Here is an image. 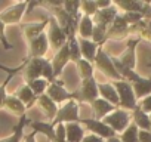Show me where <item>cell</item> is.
I'll return each mask as SVG.
<instances>
[{
	"label": "cell",
	"mask_w": 151,
	"mask_h": 142,
	"mask_svg": "<svg viewBox=\"0 0 151 142\" xmlns=\"http://www.w3.org/2000/svg\"><path fill=\"white\" fill-rule=\"evenodd\" d=\"M24 79L27 83L36 79H45L49 83H52L55 77H53V70H52L50 61L45 58H31L24 68Z\"/></svg>",
	"instance_id": "cell-1"
},
{
	"label": "cell",
	"mask_w": 151,
	"mask_h": 142,
	"mask_svg": "<svg viewBox=\"0 0 151 142\" xmlns=\"http://www.w3.org/2000/svg\"><path fill=\"white\" fill-rule=\"evenodd\" d=\"M113 85L119 95V107L132 113L138 107V99L135 96L132 85L127 80H117V82H113Z\"/></svg>",
	"instance_id": "cell-2"
},
{
	"label": "cell",
	"mask_w": 151,
	"mask_h": 142,
	"mask_svg": "<svg viewBox=\"0 0 151 142\" xmlns=\"http://www.w3.org/2000/svg\"><path fill=\"white\" fill-rule=\"evenodd\" d=\"M95 67L101 71L104 76H107L108 79H111L113 82H117V80H123L120 73L117 71L116 65H114V59L99 46L98 52H96V56H95V61H93Z\"/></svg>",
	"instance_id": "cell-3"
},
{
	"label": "cell",
	"mask_w": 151,
	"mask_h": 142,
	"mask_svg": "<svg viewBox=\"0 0 151 142\" xmlns=\"http://www.w3.org/2000/svg\"><path fill=\"white\" fill-rule=\"evenodd\" d=\"M79 121H80V118H79V104L76 99H70L65 104H62V107L58 108V113L50 123H52V126H56V124L79 123Z\"/></svg>",
	"instance_id": "cell-4"
},
{
	"label": "cell",
	"mask_w": 151,
	"mask_h": 142,
	"mask_svg": "<svg viewBox=\"0 0 151 142\" xmlns=\"http://www.w3.org/2000/svg\"><path fill=\"white\" fill-rule=\"evenodd\" d=\"M102 121L107 126H110L116 132V135H120L132 123V113L127 110H123V108H116L113 113H110L107 117H104Z\"/></svg>",
	"instance_id": "cell-5"
},
{
	"label": "cell",
	"mask_w": 151,
	"mask_h": 142,
	"mask_svg": "<svg viewBox=\"0 0 151 142\" xmlns=\"http://www.w3.org/2000/svg\"><path fill=\"white\" fill-rule=\"evenodd\" d=\"M98 98H99V90H98V82L95 80V77L82 80L80 89L77 92H74V99H79L80 102H86L89 105Z\"/></svg>",
	"instance_id": "cell-6"
},
{
	"label": "cell",
	"mask_w": 151,
	"mask_h": 142,
	"mask_svg": "<svg viewBox=\"0 0 151 142\" xmlns=\"http://www.w3.org/2000/svg\"><path fill=\"white\" fill-rule=\"evenodd\" d=\"M47 22H49V31H47V40H49V46L59 50L64 44H67V40H68V36L67 33L62 30V27L58 24L56 18L50 16L47 18Z\"/></svg>",
	"instance_id": "cell-7"
},
{
	"label": "cell",
	"mask_w": 151,
	"mask_h": 142,
	"mask_svg": "<svg viewBox=\"0 0 151 142\" xmlns=\"http://www.w3.org/2000/svg\"><path fill=\"white\" fill-rule=\"evenodd\" d=\"M80 123L91 132V133H93V135H96V136H99V138H102V139H110V138H114V136H117L116 135V132L110 127V126H107L102 120H98V118H80Z\"/></svg>",
	"instance_id": "cell-8"
},
{
	"label": "cell",
	"mask_w": 151,
	"mask_h": 142,
	"mask_svg": "<svg viewBox=\"0 0 151 142\" xmlns=\"http://www.w3.org/2000/svg\"><path fill=\"white\" fill-rule=\"evenodd\" d=\"M46 95L58 105V104H65L67 101L70 99H74V92H68L65 87H64V83L61 80H53L49 86H47V90H46Z\"/></svg>",
	"instance_id": "cell-9"
},
{
	"label": "cell",
	"mask_w": 151,
	"mask_h": 142,
	"mask_svg": "<svg viewBox=\"0 0 151 142\" xmlns=\"http://www.w3.org/2000/svg\"><path fill=\"white\" fill-rule=\"evenodd\" d=\"M127 36H130V25L124 19L123 14H119L116 16L114 22L108 27L107 34H105V40L107 39H124Z\"/></svg>",
	"instance_id": "cell-10"
},
{
	"label": "cell",
	"mask_w": 151,
	"mask_h": 142,
	"mask_svg": "<svg viewBox=\"0 0 151 142\" xmlns=\"http://www.w3.org/2000/svg\"><path fill=\"white\" fill-rule=\"evenodd\" d=\"M139 40H141L139 37H135V39H129L127 40V44H126L124 52L117 59V62L122 67H126L129 70H135V67H136V46H138Z\"/></svg>",
	"instance_id": "cell-11"
},
{
	"label": "cell",
	"mask_w": 151,
	"mask_h": 142,
	"mask_svg": "<svg viewBox=\"0 0 151 142\" xmlns=\"http://www.w3.org/2000/svg\"><path fill=\"white\" fill-rule=\"evenodd\" d=\"M27 6H28L27 2L15 3V5L9 6L8 9H5L2 14H0V19H2L5 24H18L22 19L24 14H27Z\"/></svg>",
	"instance_id": "cell-12"
},
{
	"label": "cell",
	"mask_w": 151,
	"mask_h": 142,
	"mask_svg": "<svg viewBox=\"0 0 151 142\" xmlns=\"http://www.w3.org/2000/svg\"><path fill=\"white\" fill-rule=\"evenodd\" d=\"M117 15H119V9H117L116 5H113V6H110V8H107V9H99V11L92 16V19H93V24H95V25L108 30V27L114 22V19H116Z\"/></svg>",
	"instance_id": "cell-13"
},
{
	"label": "cell",
	"mask_w": 151,
	"mask_h": 142,
	"mask_svg": "<svg viewBox=\"0 0 151 142\" xmlns=\"http://www.w3.org/2000/svg\"><path fill=\"white\" fill-rule=\"evenodd\" d=\"M70 50H68V44H64L59 50H56L53 59L50 61L52 64V70H53V77L56 79L61 73H62V70L64 67L70 62Z\"/></svg>",
	"instance_id": "cell-14"
},
{
	"label": "cell",
	"mask_w": 151,
	"mask_h": 142,
	"mask_svg": "<svg viewBox=\"0 0 151 142\" xmlns=\"http://www.w3.org/2000/svg\"><path fill=\"white\" fill-rule=\"evenodd\" d=\"M47 49H49L47 34L43 33L30 42V58H45Z\"/></svg>",
	"instance_id": "cell-15"
},
{
	"label": "cell",
	"mask_w": 151,
	"mask_h": 142,
	"mask_svg": "<svg viewBox=\"0 0 151 142\" xmlns=\"http://www.w3.org/2000/svg\"><path fill=\"white\" fill-rule=\"evenodd\" d=\"M132 89L135 92V96L138 101H141L142 98L151 95V79L148 77H141L139 74L130 82Z\"/></svg>",
	"instance_id": "cell-16"
},
{
	"label": "cell",
	"mask_w": 151,
	"mask_h": 142,
	"mask_svg": "<svg viewBox=\"0 0 151 142\" xmlns=\"http://www.w3.org/2000/svg\"><path fill=\"white\" fill-rule=\"evenodd\" d=\"M92 111H93V118H98V120H102L104 117H107L110 113H113L117 107H114L113 104H110L108 101L102 99V98H98L95 99L92 104Z\"/></svg>",
	"instance_id": "cell-17"
},
{
	"label": "cell",
	"mask_w": 151,
	"mask_h": 142,
	"mask_svg": "<svg viewBox=\"0 0 151 142\" xmlns=\"http://www.w3.org/2000/svg\"><path fill=\"white\" fill-rule=\"evenodd\" d=\"M28 126L31 127V130L45 135L50 142H55V126H52V123H46V121H40V120H28Z\"/></svg>",
	"instance_id": "cell-18"
},
{
	"label": "cell",
	"mask_w": 151,
	"mask_h": 142,
	"mask_svg": "<svg viewBox=\"0 0 151 142\" xmlns=\"http://www.w3.org/2000/svg\"><path fill=\"white\" fill-rule=\"evenodd\" d=\"M79 46H80L82 58L93 64L95 56H96V52L99 49V44H96L95 42H92L89 39H79Z\"/></svg>",
	"instance_id": "cell-19"
},
{
	"label": "cell",
	"mask_w": 151,
	"mask_h": 142,
	"mask_svg": "<svg viewBox=\"0 0 151 142\" xmlns=\"http://www.w3.org/2000/svg\"><path fill=\"white\" fill-rule=\"evenodd\" d=\"M37 105L40 107V110L45 113V115L52 121L53 118H55V115H56V113H58V105L46 95V93H43V95H40V96H37Z\"/></svg>",
	"instance_id": "cell-20"
},
{
	"label": "cell",
	"mask_w": 151,
	"mask_h": 142,
	"mask_svg": "<svg viewBox=\"0 0 151 142\" xmlns=\"http://www.w3.org/2000/svg\"><path fill=\"white\" fill-rule=\"evenodd\" d=\"M65 138L67 142H82L85 138V129L83 124L79 123H67L65 124Z\"/></svg>",
	"instance_id": "cell-21"
},
{
	"label": "cell",
	"mask_w": 151,
	"mask_h": 142,
	"mask_svg": "<svg viewBox=\"0 0 151 142\" xmlns=\"http://www.w3.org/2000/svg\"><path fill=\"white\" fill-rule=\"evenodd\" d=\"M93 19L92 16L88 15H82L79 22H77V33H79V39H89L92 40V34H93Z\"/></svg>",
	"instance_id": "cell-22"
},
{
	"label": "cell",
	"mask_w": 151,
	"mask_h": 142,
	"mask_svg": "<svg viewBox=\"0 0 151 142\" xmlns=\"http://www.w3.org/2000/svg\"><path fill=\"white\" fill-rule=\"evenodd\" d=\"M98 90H99V98L108 101L114 107H119V95L113 83H98Z\"/></svg>",
	"instance_id": "cell-23"
},
{
	"label": "cell",
	"mask_w": 151,
	"mask_h": 142,
	"mask_svg": "<svg viewBox=\"0 0 151 142\" xmlns=\"http://www.w3.org/2000/svg\"><path fill=\"white\" fill-rule=\"evenodd\" d=\"M47 25H49L47 19H45V21H42V22H30V24L22 25V31H24V34H25L27 40H28V42H31L33 39L39 37L40 34H43Z\"/></svg>",
	"instance_id": "cell-24"
},
{
	"label": "cell",
	"mask_w": 151,
	"mask_h": 142,
	"mask_svg": "<svg viewBox=\"0 0 151 142\" xmlns=\"http://www.w3.org/2000/svg\"><path fill=\"white\" fill-rule=\"evenodd\" d=\"M132 123H135L139 130H148V132H151L150 114L144 113V111L139 108V105L132 111Z\"/></svg>",
	"instance_id": "cell-25"
},
{
	"label": "cell",
	"mask_w": 151,
	"mask_h": 142,
	"mask_svg": "<svg viewBox=\"0 0 151 142\" xmlns=\"http://www.w3.org/2000/svg\"><path fill=\"white\" fill-rule=\"evenodd\" d=\"M3 108H6L9 113H12V114H15V115H25V113H27V107L15 96V95H8L6 96V99H5V107Z\"/></svg>",
	"instance_id": "cell-26"
},
{
	"label": "cell",
	"mask_w": 151,
	"mask_h": 142,
	"mask_svg": "<svg viewBox=\"0 0 151 142\" xmlns=\"http://www.w3.org/2000/svg\"><path fill=\"white\" fill-rule=\"evenodd\" d=\"M147 2L144 0H119L117 2V9H122L123 12H138L142 14Z\"/></svg>",
	"instance_id": "cell-27"
},
{
	"label": "cell",
	"mask_w": 151,
	"mask_h": 142,
	"mask_svg": "<svg viewBox=\"0 0 151 142\" xmlns=\"http://www.w3.org/2000/svg\"><path fill=\"white\" fill-rule=\"evenodd\" d=\"M25 124H28V118L25 115H22L19 118V123L14 127V133L8 138H3V139H0V142H22L24 139V127Z\"/></svg>",
	"instance_id": "cell-28"
},
{
	"label": "cell",
	"mask_w": 151,
	"mask_h": 142,
	"mask_svg": "<svg viewBox=\"0 0 151 142\" xmlns=\"http://www.w3.org/2000/svg\"><path fill=\"white\" fill-rule=\"evenodd\" d=\"M15 96L27 107V108H30L36 101H37V96L33 93V90L30 89V86L28 85H24V86H21L18 90H17V93H15Z\"/></svg>",
	"instance_id": "cell-29"
},
{
	"label": "cell",
	"mask_w": 151,
	"mask_h": 142,
	"mask_svg": "<svg viewBox=\"0 0 151 142\" xmlns=\"http://www.w3.org/2000/svg\"><path fill=\"white\" fill-rule=\"evenodd\" d=\"M119 139L122 142H139V129L136 127L135 123H130L120 135Z\"/></svg>",
	"instance_id": "cell-30"
},
{
	"label": "cell",
	"mask_w": 151,
	"mask_h": 142,
	"mask_svg": "<svg viewBox=\"0 0 151 142\" xmlns=\"http://www.w3.org/2000/svg\"><path fill=\"white\" fill-rule=\"evenodd\" d=\"M67 44H68V50H70V59L73 62H77L79 59H82V53H80V46H79V39L77 37H76L74 34H70L68 40H67Z\"/></svg>",
	"instance_id": "cell-31"
},
{
	"label": "cell",
	"mask_w": 151,
	"mask_h": 142,
	"mask_svg": "<svg viewBox=\"0 0 151 142\" xmlns=\"http://www.w3.org/2000/svg\"><path fill=\"white\" fill-rule=\"evenodd\" d=\"M76 64H77L79 76H80L82 80H86V79L93 77V65H92V62H89V61H86V59L82 58V59H79Z\"/></svg>",
	"instance_id": "cell-32"
},
{
	"label": "cell",
	"mask_w": 151,
	"mask_h": 142,
	"mask_svg": "<svg viewBox=\"0 0 151 142\" xmlns=\"http://www.w3.org/2000/svg\"><path fill=\"white\" fill-rule=\"evenodd\" d=\"M27 85L30 86V89L33 90V93H34L36 96H40V95L46 93L47 86H49L50 83H49L47 80H45V79H36V80H33V82H28Z\"/></svg>",
	"instance_id": "cell-33"
},
{
	"label": "cell",
	"mask_w": 151,
	"mask_h": 142,
	"mask_svg": "<svg viewBox=\"0 0 151 142\" xmlns=\"http://www.w3.org/2000/svg\"><path fill=\"white\" fill-rule=\"evenodd\" d=\"M62 9L73 18L79 16V11H80V0H64Z\"/></svg>",
	"instance_id": "cell-34"
},
{
	"label": "cell",
	"mask_w": 151,
	"mask_h": 142,
	"mask_svg": "<svg viewBox=\"0 0 151 142\" xmlns=\"http://www.w3.org/2000/svg\"><path fill=\"white\" fill-rule=\"evenodd\" d=\"M80 9L83 11V15L93 16L99 9L96 6V0H80Z\"/></svg>",
	"instance_id": "cell-35"
},
{
	"label": "cell",
	"mask_w": 151,
	"mask_h": 142,
	"mask_svg": "<svg viewBox=\"0 0 151 142\" xmlns=\"http://www.w3.org/2000/svg\"><path fill=\"white\" fill-rule=\"evenodd\" d=\"M22 68H24V65H21V67H18V68H15V70H11V71H9V77H8L2 85H0V108L5 107V99H6V96H8V93H6V86H8L11 77L15 76V73H17L18 70H22Z\"/></svg>",
	"instance_id": "cell-36"
},
{
	"label": "cell",
	"mask_w": 151,
	"mask_h": 142,
	"mask_svg": "<svg viewBox=\"0 0 151 142\" xmlns=\"http://www.w3.org/2000/svg\"><path fill=\"white\" fill-rule=\"evenodd\" d=\"M105 34H107V30L105 28L95 25L93 27V34H92V42H95L96 44H101L105 40Z\"/></svg>",
	"instance_id": "cell-37"
},
{
	"label": "cell",
	"mask_w": 151,
	"mask_h": 142,
	"mask_svg": "<svg viewBox=\"0 0 151 142\" xmlns=\"http://www.w3.org/2000/svg\"><path fill=\"white\" fill-rule=\"evenodd\" d=\"M5 27H6V24H5L2 19H0V43H2V46H3V49H5V50H9L12 46H11V43L8 42V39H6Z\"/></svg>",
	"instance_id": "cell-38"
},
{
	"label": "cell",
	"mask_w": 151,
	"mask_h": 142,
	"mask_svg": "<svg viewBox=\"0 0 151 142\" xmlns=\"http://www.w3.org/2000/svg\"><path fill=\"white\" fill-rule=\"evenodd\" d=\"M138 105H139V108H141L144 113L151 114V95H148V96L142 98V99L138 102Z\"/></svg>",
	"instance_id": "cell-39"
},
{
	"label": "cell",
	"mask_w": 151,
	"mask_h": 142,
	"mask_svg": "<svg viewBox=\"0 0 151 142\" xmlns=\"http://www.w3.org/2000/svg\"><path fill=\"white\" fill-rule=\"evenodd\" d=\"M39 5H43V6H50L53 9L56 8H61L64 5V0H39L37 2V6Z\"/></svg>",
	"instance_id": "cell-40"
},
{
	"label": "cell",
	"mask_w": 151,
	"mask_h": 142,
	"mask_svg": "<svg viewBox=\"0 0 151 142\" xmlns=\"http://www.w3.org/2000/svg\"><path fill=\"white\" fill-rule=\"evenodd\" d=\"M82 142H105V139H102V138H99L93 133H89V135H85Z\"/></svg>",
	"instance_id": "cell-41"
},
{
	"label": "cell",
	"mask_w": 151,
	"mask_h": 142,
	"mask_svg": "<svg viewBox=\"0 0 151 142\" xmlns=\"http://www.w3.org/2000/svg\"><path fill=\"white\" fill-rule=\"evenodd\" d=\"M139 142H151V132L139 130Z\"/></svg>",
	"instance_id": "cell-42"
},
{
	"label": "cell",
	"mask_w": 151,
	"mask_h": 142,
	"mask_svg": "<svg viewBox=\"0 0 151 142\" xmlns=\"http://www.w3.org/2000/svg\"><path fill=\"white\" fill-rule=\"evenodd\" d=\"M96 6L98 9H107L113 6V0H96Z\"/></svg>",
	"instance_id": "cell-43"
},
{
	"label": "cell",
	"mask_w": 151,
	"mask_h": 142,
	"mask_svg": "<svg viewBox=\"0 0 151 142\" xmlns=\"http://www.w3.org/2000/svg\"><path fill=\"white\" fill-rule=\"evenodd\" d=\"M36 136H37V132L31 130L30 133L24 135V142H37V141H36Z\"/></svg>",
	"instance_id": "cell-44"
},
{
	"label": "cell",
	"mask_w": 151,
	"mask_h": 142,
	"mask_svg": "<svg viewBox=\"0 0 151 142\" xmlns=\"http://www.w3.org/2000/svg\"><path fill=\"white\" fill-rule=\"evenodd\" d=\"M105 142H122V141L119 139V136H114V138H110V139H107Z\"/></svg>",
	"instance_id": "cell-45"
},
{
	"label": "cell",
	"mask_w": 151,
	"mask_h": 142,
	"mask_svg": "<svg viewBox=\"0 0 151 142\" xmlns=\"http://www.w3.org/2000/svg\"><path fill=\"white\" fill-rule=\"evenodd\" d=\"M17 2H18V3H22V2H27V3H28L30 0H17Z\"/></svg>",
	"instance_id": "cell-46"
},
{
	"label": "cell",
	"mask_w": 151,
	"mask_h": 142,
	"mask_svg": "<svg viewBox=\"0 0 151 142\" xmlns=\"http://www.w3.org/2000/svg\"><path fill=\"white\" fill-rule=\"evenodd\" d=\"M117 2H119V0H113V3H114V5H117Z\"/></svg>",
	"instance_id": "cell-47"
},
{
	"label": "cell",
	"mask_w": 151,
	"mask_h": 142,
	"mask_svg": "<svg viewBox=\"0 0 151 142\" xmlns=\"http://www.w3.org/2000/svg\"><path fill=\"white\" fill-rule=\"evenodd\" d=\"M0 68H5V70H8V68H6V67H2V65H0Z\"/></svg>",
	"instance_id": "cell-48"
},
{
	"label": "cell",
	"mask_w": 151,
	"mask_h": 142,
	"mask_svg": "<svg viewBox=\"0 0 151 142\" xmlns=\"http://www.w3.org/2000/svg\"><path fill=\"white\" fill-rule=\"evenodd\" d=\"M150 123H151V114H150Z\"/></svg>",
	"instance_id": "cell-49"
}]
</instances>
